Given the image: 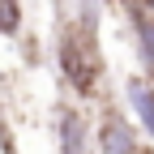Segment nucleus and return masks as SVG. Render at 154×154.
<instances>
[{"label": "nucleus", "instance_id": "1", "mask_svg": "<svg viewBox=\"0 0 154 154\" xmlns=\"http://www.w3.org/2000/svg\"><path fill=\"white\" fill-rule=\"evenodd\" d=\"M56 60H60V73H64V82L73 86L77 99H99L107 64H103V51H99L94 22H86V17L64 22L60 38H56Z\"/></svg>", "mask_w": 154, "mask_h": 154}, {"label": "nucleus", "instance_id": "2", "mask_svg": "<svg viewBox=\"0 0 154 154\" xmlns=\"http://www.w3.org/2000/svg\"><path fill=\"white\" fill-rule=\"evenodd\" d=\"M99 150L103 154H141V137H137V128H133V120L124 111L103 107V116H99Z\"/></svg>", "mask_w": 154, "mask_h": 154}, {"label": "nucleus", "instance_id": "3", "mask_svg": "<svg viewBox=\"0 0 154 154\" xmlns=\"http://www.w3.org/2000/svg\"><path fill=\"white\" fill-rule=\"evenodd\" d=\"M60 154H90V120L77 107H60Z\"/></svg>", "mask_w": 154, "mask_h": 154}, {"label": "nucleus", "instance_id": "4", "mask_svg": "<svg viewBox=\"0 0 154 154\" xmlns=\"http://www.w3.org/2000/svg\"><path fill=\"white\" fill-rule=\"evenodd\" d=\"M128 9V22L137 30V51H141V69L154 77V13L141 5V0H124Z\"/></svg>", "mask_w": 154, "mask_h": 154}, {"label": "nucleus", "instance_id": "5", "mask_svg": "<svg viewBox=\"0 0 154 154\" xmlns=\"http://www.w3.org/2000/svg\"><path fill=\"white\" fill-rule=\"evenodd\" d=\"M124 94H128V107H133V116H137L141 133L154 137V82H146V77H128Z\"/></svg>", "mask_w": 154, "mask_h": 154}, {"label": "nucleus", "instance_id": "6", "mask_svg": "<svg viewBox=\"0 0 154 154\" xmlns=\"http://www.w3.org/2000/svg\"><path fill=\"white\" fill-rule=\"evenodd\" d=\"M22 30V0H0V34Z\"/></svg>", "mask_w": 154, "mask_h": 154}, {"label": "nucleus", "instance_id": "7", "mask_svg": "<svg viewBox=\"0 0 154 154\" xmlns=\"http://www.w3.org/2000/svg\"><path fill=\"white\" fill-rule=\"evenodd\" d=\"M141 5H146V9H150V13H154V0H141Z\"/></svg>", "mask_w": 154, "mask_h": 154}, {"label": "nucleus", "instance_id": "8", "mask_svg": "<svg viewBox=\"0 0 154 154\" xmlns=\"http://www.w3.org/2000/svg\"><path fill=\"white\" fill-rule=\"evenodd\" d=\"M141 154H154V150H146V146H141Z\"/></svg>", "mask_w": 154, "mask_h": 154}]
</instances>
